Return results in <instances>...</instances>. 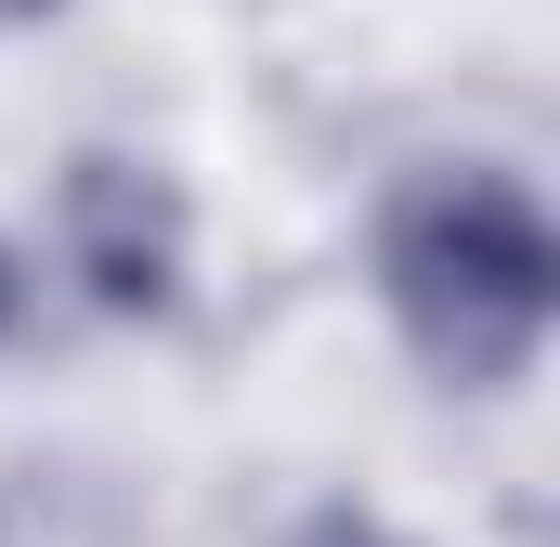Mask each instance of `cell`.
I'll return each instance as SVG.
<instances>
[{
	"instance_id": "6da1fadb",
	"label": "cell",
	"mask_w": 560,
	"mask_h": 547,
	"mask_svg": "<svg viewBox=\"0 0 560 547\" xmlns=\"http://www.w3.org/2000/svg\"><path fill=\"white\" fill-rule=\"evenodd\" d=\"M378 300L443 392H522L560 326V235L522 170H405L378 209Z\"/></svg>"
},
{
	"instance_id": "7a4b0ae2",
	"label": "cell",
	"mask_w": 560,
	"mask_h": 547,
	"mask_svg": "<svg viewBox=\"0 0 560 547\" xmlns=\"http://www.w3.org/2000/svg\"><path fill=\"white\" fill-rule=\"evenodd\" d=\"M52 235H66V274L92 313L118 326H170L183 313V261H196V209L183 183L131 156V143H79L66 183H52Z\"/></svg>"
},
{
	"instance_id": "3957f363",
	"label": "cell",
	"mask_w": 560,
	"mask_h": 547,
	"mask_svg": "<svg viewBox=\"0 0 560 547\" xmlns=\"http://www.w3.org/2000/svg\"><path fill=\"white\" fill-rule=\"evenodd\" d=\"M300 547H405V535H392V522H352V509H339V522H313Z\"/></svg>"
},
{
	"instance_id": "277c9868",
	"label": "cell",
	"mask_w": 560,
	"mask_h": 547,
	"mask_svg": "<svg viewBox=\"0 0 560 547\" xmlns=\"http://www.w3.org/2000/svg\"><path fill=\"white\" fill-rule=\"evenodd\" d=\"M26 326V261H13V235H0V339Z\"/></svg>"
},
{
	"instance_id": "5b68a950",
	"label": "cell",
	"mask_w": 560,
	"mask_h": 547,
	"mask_svg": "<svg viewBox=\"0 0 560 547\" xmlns=\"http://www.w3.org/2000/svg\"><path fill=\"white\" fill-rule=\"evenodd\" d=\"M52 13H66V0H0V26H52Z\"/></svg>"
}]
</instances>
